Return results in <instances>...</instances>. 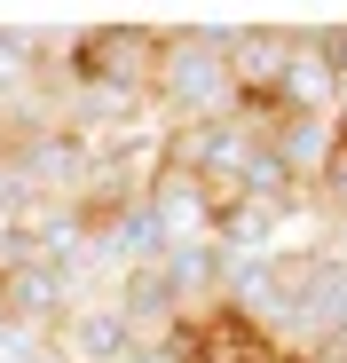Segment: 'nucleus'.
Here are the masks:
<instances>
[{"label":"nucleus","mask_w":347,"mask_h":363,"mask_svg":"<svg viewBox=\"0 0 347 363\" xmlns=\"http://www.w3.org/2000/svg\"><path fill=\"white\" fill-rule=\"evenodd\" d=\"M237 111L229 87V24H158V64H150V118L174 127H205V118Z\"/></svg>","instance_id":"1"},{"label":"nucleus","mask_w":347,"mask_h":363,"mask_svg":"<svg viewBox=\"0 0 347 363\" xmlns=\"http://www.w3.org/2000/svg\"><path fill=\"white\" fill-rule=\"evenodd\" d=\"M142 206H150V229H158V253H182V245H213V190L190 174V166H158L150 174V190H142Z\"/></svg>","instance_id":"2"},{"label":"nucleus","mask_w":347,"mask_h":363,"mask_svg":"<svg viewBox=\"0 0 347 363\" xmlns=\"http://www.w3.org/2000/svg\"><path fill=\"white\" fill-rule=\"evenodd\" d=\"M284 48H292V24H229V87H237V103L276 95Z\"/></svg>","instance_id":"3"},{"label":"nucleus","mask_w":347,"mask_h":363,"mask_svg":"<svg viewBox=\"0 0 347 363\" xmlns=\"http://www.w3.org/2000/svg\"><path fill=\"white\" fill-rule=\"evenodd\" d=\"M268 103L276 111H308V118H331L339 111V79H331V64L316 55L308 24H292V48H284V72H276V95Z\"/></svg>","instance_id":"4"},{"label":"nucleus","mask_w":347,"mask_h":363,"mask_svg":"<svg viewBox=\"0 0 347 363\" xmlns=\"http://www.w3.org/2000/svg\"><path fill=\"white\" fill-rule=\"evenodd\" d=\"M331 143H339V118H308V111H276V118H268V135H261V150H268L284 174H292L300 190L324 174Z\"/></svg>","instance_id":"5"},{"label":"nucleus","mask_w":347,"mask_h":363,"mask_svg":"<svg viewBox=\"0 0 347 363\" xmlns=\"http://www.w3.org/2000/svg\"><path fill=\"white\" fill-rule=\"evenodd\" d=\"M55 347H64V363H127L135 332H127V316L110 308V300H79V308L55 324Z\"/></svg>","instance_id":"6"},{"label":"nucleus","mask_w":347,"mask_h":363,"mask_svg":"<svg viewBox=\"0 0 347 363\" xmlns=\"http://www.w3.org/2000/svg\"><path fill=\"white\" fill-rule=\"evenodd\" d=\"M308 198H316V213H324L331 229H347V135L331 143V158H324V174L308 182Z\"/></svg>","instance_id":"7"}]
</instances>
